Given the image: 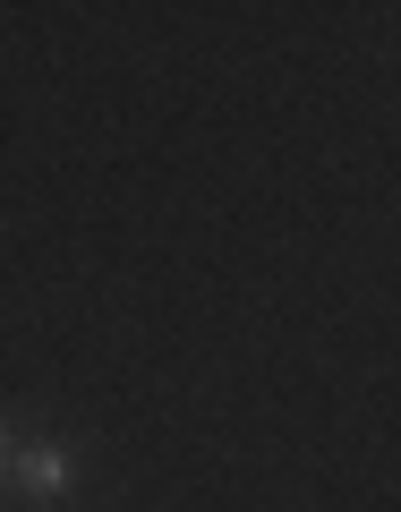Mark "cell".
<instances>
[{
  "mask_svg": "<svg viewBox=\"0 0 401 512\" xmlns=\"http://www.w3.org/2000/svg\"><path fill=\"white\" fill-rule=\"evenodd\" d=\"M69 478H77V461L60 453V444H26V453H18V487L26 495H60Z\"/></svg>",
  "mask_w": 401,
  "mask_h": 512,
  "instance_id": "obj_1",
  "label": "cell"
},
{
  "mask_svg": "<svg viewBox=\"0 0 401 512\" xmlns=\"http://www.w3.org/2000/svg\"><path fill=\"white\" fill-rule=\"evenodd\" d=\"M0 478H9V436H0Z\"/></svg>",
  "mask_w": 401,
  "mask_h": 512,
  "instance_id": "obj_2",
  "label": "cell"
}]
</instances>
